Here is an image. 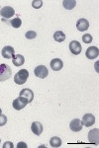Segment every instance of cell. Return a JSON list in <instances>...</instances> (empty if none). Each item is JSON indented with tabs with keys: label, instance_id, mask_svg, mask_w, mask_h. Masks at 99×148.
<instances>
[{
	"label": "cell",
	"instance_id": "e0dca14e",
	"mask_svg": "<svg viewBox=\"0 0 99 148\" xmlns=\"http://www.w3.org/2000/svg\"><path fill=\"white\" fill-rule=\"evenodd\" d=\"M62 5L67 10H71L73 9L76 5V1L75 0H64L62 1Z\"/></svg>",
	"mask_w": 99,
	"mask_h": 148
},
{
	"label": "cell",
	"instance_id": "ffe728a7",
	"mask_svg": "<svg viewBox=\"0 0 99 148\" xmlns=\"http://www.w3.org/2000/svg\"><path fill=\"white\" fill-rule=\"evenodd\" d=\"M10 24L13 28L18 29L21 27V25H22V21H21L20 18H15V19H12L10 21Z\"/></svg>",
	"mask_w": 99,
	"mask_h": 148
},
{
	"label": "cell",
	"instance_id": "7c38bea8",
	"mask_svg": "<svg viewBox=\"0 0 99 148\" xmlns=\"http://www.w3.org/2000/svg\"><path fill=\"white\" fill-rule=\"evenodd\" d=\"M50 66L54 71H60L64 67V62H62V60L60 58H54L53 60H51Z\"/></svg>",
	"mask_w": 99,
	"mask_h": 148
},
{
	"label": "cell",
	"instance_id": "d6986e66",
	"mask_svg": "<svg viewBox=\"0 0 99 148\" xmlns=\"http://www.w3.org/2000/svg\"><path fill=\"white\" fill-rule=\"evenodd\" d=\"M50 144L52 147H60V146H62V139L57 136H54L51 138Z\"/></svg>",
	"mask_w": 99,
	"mask_h": 148
},
{
	"label": "cell",
	"instance_id": "ac0fdd59",
	"mask_svg": "<svg viewBox=\"0 0 99 148\" xmlns=\"http://www.w3.org/2000/svg\"><path fill=\"white\" fill-rule=\"evenodd\" d=\"M54 39L55 42H62L66 40V35H64V33L62 32V31H57V32H55L54 34Z\"/></svg>",
	"mask_w": 99,
	"mask_h": 148
},
{
	"label": "cell",
	"instance_id": "4316f807",
	"mask_svg": "<svg viewBox=\"0 0 99 148\" xmlns=\"http://www.w3.org/2000/svg\"><path fill=\"white\" fill-rule=\"evenodd\" d=\"M2 114V110L0 109V114Z\"/></svg>",
	"mask_w": 99,
	"mask_h": 148
},
{
	"label": "cell",
	"instance_id": "7402d4cb",
	"mask_svg": "<svg viewBox=\"0 0 99 148\" xmlns=\"http://www.w3.org/2000/svg\"><path fill=\"white\" fill-rule=\"evenodd\" d=\"M25 37H26V39H28V40L35 39V38L37 37V33L34 32V31H28V32L26 33Z\"/></svg>",
	"mask_w": 99,
	"mask_h": 148
},
{
	"label": "cell",
	"instance_id": "d4e9b609",
	"mask_svg": "<svg viewBox=\"0 0 99 148\" xmlns=\"http://www.w3.org/2000/svg\"><path fill=\"white\" fill-rule=\"evenodd\" d=\"M7 147H9V148H14L13 143L10 142V141L5 142V143H4V145H3V148H7Z\"/></svg>",
	"mask_w": 99,
	"mask_h": 148
},
{
	"label": "cell",
	"instance_id": "cb8c5ba5",
	"mask_svg": "<svg viewBox=\"0 0 99 148\" xmlns=\"http://www.w3.org/2000/svg\"><path fill=\"white\" fill-rule=\"evenodd\" d=\"M7 123V116H4V114H0V126L5 125Z\"/></svg>",
	"mask_w": 99,
	"mask_h": 148
},
{
	"label": "cell",
	"instance_id": "484cf974",
	"mask_svg": "<svg viewBox=\"0 0 99 148\" xmlns=\"http://www.w3.org/2000/svg\"><path fill=\"white\" fill-rule=\"evenodd\" d=\"M17 148H27V144H26L25 142H19L18 144H17Z\"/></svg>",
	"mask_w": 99,
	"mask_h": 148
},
{
	"label": "cell",
	"instance_id": "8fae6325",
	"mask_svg": "<svg viewBox=\"0 0 99 148\" xmlns=\"http://www.w3.org/2000/svg\"><path fill=\"white\" fill-rule=\"evenodd\" d=\"M85 56L87 58L89 59H94V58H97L99 56V51L96 47H90L86 49L85 52Z\"/></svg>",
	"mask_w": 99,
	"mask_h": 148
},
{
	"label": "cell",
	"instance_id": "6da1fadb",
	"mask_svg": "<svg viewBox=\"0 0 99 148\" xmlns=\"http://www.w3.org/2000/svg\"><path fill=\"white\" fill-rule=\"evenodd\" d=\"M12 76V69L5 63L0 64V82L8 80Z\"/></svg>",
	"mask_w": 99,
	"mask_h": 148
},
{
	"label": "cell",
	"instance_id": "9a60e30c",
	"mask_svg": "<svg viewBox=\"0 0 99 148\" xmlns=\"http://www.w3.org/2000/svg\"><path fill=\"white\" fill-rule=\"evenodd\" d=\"M12 62H13V64L16 67L22 66L24 62H25V58H24V56H21V54H16V56H14L13 58H12Z\"/></svg>",
	"mask_w": 99,
	"mask_h": 148
},
{
	"label": "cell",
	"instance_id": "3957f363",
	"mask_svg": "<svg viewBox=\"0 0 99 148\" xmlns=\"http://www.w3.org/2000/svg\"><path fill=\"white\" fill-rule=\"evenodd\" d=\"M34 74L37 77L41 78V79H45L49 74V70H48L47 66L45 65H39L35 69H34Z\"/></svg>",
	"mask_w": 99,
	"mask_h": 148
},
{
	"label": "cell",
	"instance_id": "603a6c76",
	"mask_svg": "<svg viewBox=\"0 0 99 148\" xmlns=\"http://www.w3.org/2000/svg\"><path fill=\"white\" fill-rule=\"evenodd\" d=\"M42 5H43V1H41V0H34V1H32V6L35 9L41 8Z\"/></svg>",
	"mask_w": 99,
	"mask_h": 148
},
{
	"label": "cell",
	"instance_id": "2e32d148",
	"mask_svg": "<svg viewBox=\"0 0 99 148\" xmlns=\"http://www.w3.org/2000/svg\"><path fill=\"white\" fill-rule=\"evenodd\" d=\"M95 130H96V128H95ZM97 130H98V128H97ZM88 139H89V142H90V143H93V144L97 145L98 144V130L96 131V132H93V130L89 131Z\"/></svg>",
	"mask_w": 99,
	"mask_h": 148
},
{
	"label": "cell",
	"instance_id": "9c48e42d",
	"mask_svg": "<svg viewBox=\"0 0 99 148\" xmlns=\"http://www.w3.org/2000/svg\"><path fill=\"white\" fill-rule=\"evenodd\" d=\"M2 56L6 59H10V58H13V56H15V51L14 49L10 46H7V47H4L2 49Z\"/></svg>",
	"mask_w": 99,
	"mask_h": 148
},
{
	"label": "cell",
	"instance_id": "5bb4252c",
	"mask_svg": "<svg viewBox=\"0 0 99 148\" xmlns=\"http://www.w3.org/2000/svg\"><path fill=\"white\" fill-rule=\"evenodd\" d=\"M31 130H32V132L34 134L40 136L43 132V125L40 121H34L32 125H31Z\"/></svg>",
	"mask_w": 99,
	"mask_h": 148
},
{
	"label": "cell",
	"instance_id": "52a82bcc",
	"mask_svg": "<svg viewBox=\"0 0 99 148\" xmlns=\"http://www.w3.org/2000/svg\"><path fill=\"white\" fill-rule=\"evenodd\" d=\"M69 51H71L72 54L74 56H78L81 52V45L77 40H71L69 42Z\"/></svg>",
	"mask_w": 99,
	"mask_h": 148
},
{
	"label": "cell",
	"instance_id": "5b68a950",
	"mask_svg": "<svg viewBox=\"0 0 99 148\" xmlns=\"http://www.w3.org/2000/svg\"><path fill=\"white\" fill-rule=\"evenodd\" d=\"M81 123H82V125H85L86 127L92 126L95 123V116L92 114H85L82 116Z\"/></svg>",
	"mask_w": 99,
	"mask_h": 148
},
{
	"label": "cell",
	"instance_id": "277c9868",
	"mask_svg": "<svg viewBox=\"0 0 99 148\" xmlns=\"http://www.w3.org/2000/svg\"><path fill=\"white\" fill-rule=\"evenodd\" d=\"M27 104H28L27 100L19 96V98H17V99H15L13 101L12 106H13V108L15 110H17V111H20V110L25 108V107L27 106Z\"/></svg>",
	"mask_w": 99,
	"mask_h": 148
},
{
	"label": "cell",
	"instance_id": "83f0119b",
	"mask_svg": "<svg viewBox=\"0 0 99 148\" xmlns=\"http://www.w3.org/2000/svg\"><path fill=\"white\" fill-rule=\"evenodd\" d=\"M0 141H1V140H0Z\"/></svg>",
	"mask_w": 99,
	"mask_h": 148
},
{
	"label": "cell",
	"instance_id": "8992f818",
	"mask_svg": "<svg viewBox=\"0 0 99 148\" xmlns=\"http://www.w3.org/2000/svg\"><path fill=\"white\" fill-rule=\"evenodd\" d=\"M19 96L24 98V99H26L28 102V104H30V103H32L33 99H34V93L32 90L29 89V88H25V89L21 90Z\"/></svg>",
	"mask_w": 99,
	"mask_h": 148
},
{
	"label": "cell",
	"instance_id": "ba28073f",
	"mask_svg": "<svg viewBox=\"0 0 99 148\" xmlns=\"http://www.w3.org/2000/svg\"><path fill=\"white\" fill-rule=\"evenodd\" d=\"M0 15L5 19H9L15 15V11L10 6H5L0 10Z\"/></svg>",
	"mask_w": 99,
	"mask_h": 148
},
{
	"label": "cell",
	"instance_id": "30bf717a",
	"mask_svg": "<svg viewBox=\"0 0 99 148\" xmlns=\"http://www.w3.org/2000/svg\"><path fill=\"white\" fill-rule=\"evenodd\" d=\"M69 127L74 132H78V131L82 130V123H81V121L79 119H74L69 123Z\"/></svg>",
	"mask_w": 99,
	"mask_h": 148
},
{
	"label": "cell",
	"instance_id": "44dd1931",
	"mask_svg": "<svg viewBox=\"0 0 99 148\" xmlns=\"http://www.w3.org/2000/svg\"><path fill=\"white\" fill-rule=\"evenodd\" d=\"M92 40L93 38L90 34H84L82 36V42L84 44H90V42H92Z\"/></svg>",
	"mask_w": 99,
	"mask_h": 148
},
{
	"label": "cell",
	"instance_id": "4fadbf2b",
	"mask_svg": "<svg viewBox=\"0 0 99 148\" xmlns=\"http://www.w3.org/2000/svg\"><path fill=\"white\" fill-rule=\"evenodd\" d=\"M76 28H77V30H78L79 32H84V31H86L89 28L88 21L86 20V19H84V18L79 19V20L76 22Z\"/></svg>",
	"mask_w": 99,
	"mask_h": 148
},
{
	"label": "cell",
	"instance_id": "7a4b0ae2",
	"mask_svg": "<svg viewBox=\"0 0 99 148\" xmlns=\"http://www.w3.org/2000/svg\"><path fill=\"white\" fill-rule=\"evenodd\" d=\"M28 77H29V71L26 70V69H21L14 76V82L18 85H22L24 83H26Z\"/></svg>",
	"mask_w": 99,
	"mask_h": 148
}]
</instances>
